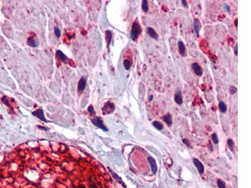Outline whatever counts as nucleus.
I'll list each match as a JSON object with an SVG mask.
<instances>
[{
    "label": "nucleus",
    "mask_w": 251,
    "mask_h": 188,
    "mask_svg": "<svg viewBox=\"0 0 251 188\" xmlns=\"http://www.w3.org/2000/svg\"><path fill=\"white\" fill-rule=\"evenodd\" d=\"M27 44L31 47H37L39 45V42L36 37H30L27 40Z\"/></svg>",
    "instance_id": "f8f14e48"
},
{
    "label": "nucleus",
    "mask_w": 251,
    "mask_h": 188,
    "mask_svg": "<svg viewBox=\"0 0 251 188\" xmlns=\"http://www.w3.org/2000/svg\"><path fill=\"white\" fill-rule=\"evenodd\" d=\"M141 26L138 21H135L132 25V28L131 31V38L134 41H137L138 38L141 33Z\"/></svg>",
    "instance_id": "f257e3e1"
},
{
    "label": "nucleus",
    "mask_w": 251,
    "mask_h": 188,
    "mask_svg": "<svg viewBox=\"0 0 251 188\" xmlns=\"http://www.w3.org/2000/svg\"><path fill=\"white\" fill-rule=\"evenodd\" d=\"M146 32H147V34L151 38L155 39V40H158V37H159L156 31L153 28H151V27H148V28H146Z\"/></svg>",
    "instance_id": "4468645a"
},
{
    "label": "nucleus",
    "mask_w": 251,
    "mask_h": 188,
    "mask_svg": "<svg viewBox=\"0 0 251 188\" xmlns=\"http://www.w3.org/2000/svg\"><path fill=\"white\" fill-rule=\"evenodd\" d=\"M32 114L34 116L37 117V118H38L41 121H44V122H47V120H46V119H45V115H44V111H42L41 109H38V110H37L36 111L33 112Z\"/></svg>",
    "instance_id": "1a4fd4ad"
},
{
    "label": "nucleus",
    "mask_w": 251,
    "mask_h": 188,
    "mask_svg": "<svg viewBox=\"0 0 251 188\" xmlns=\"http://www.w3.org/2000/svg\"><path fill=\"white\" fill-rule=\"evenodd\" d=\"M175 102L178 105H181L183 103L182 94L180 90L178 89L175 94Z\"/></svg>",
    "instance_id": "9b49d317"
},
{
    "label": "nucleus",
    "mask_w": 251,
    "mask_h": 188,
    "mask_svg": "<svg viewBox=\"0 0 251 188\" xmlns=\"http://www.w3.org/2000/svg\"><path fill=\"white\" fill-rule=\"evenodd\" d=\"M237 47H238V45L237 44H236V45L235 46V47H234V53H235V54L236 55H237V52H238V50H237Z\"/></svg>",
    "instance_id": "2f4dec72"
},
{
    "label": "nucleus",
    "mask_w": 251,
    "mask_h": 188,
    "mask_svg": "<svg viewBox=\"0 0 251 188\" xmlns=\"http://www.w3.org/2000/svg\"><path fill=\"white\" fill-rule=\"evenodd\" d=\"M123 64H124V68L126 70H129V68L131 67V62L129 60H124V63H123Z\"/></svg>",
    "instance_id": "b1692460"
},
{
    "label": "nucleus",
    "mask_w": 251,
    "mask_h": 188,
    "mask_svg": "<svg viewBox=\"0 0 251 188\" xmlns=\"http://www.w3.org/2000/svg\"><path fill=\"white\" fill-rule=\"evenodd\" d=\"M108 168V170H109V171L110 172V173H111V174L112 175V176H113V178L115 180V181H116L119 184H120V185L124 187V188H127V186H126V185H125V183H124V182L122 181V178L120 177V176H119L117 173H115V172H114L113 170H112L110 167H107Z\"/></svg>",
    "instance_id": "20e7f679"
},
{
    "label": "nucleus",
    "mask_w": 251,
    "mask_h": 188,
    "mask_svg": "<svg viewBox=\"0 0 251 188\" xmlns=\"http://www.w3.org/2000/svg\"><path fill=\"white\" fill-rule=\"evenodd\" d=\"M223 6H224V8H225V11H227V12H229L230 11V7L228 6L227 4H224V5H223Z\"/></svg>",
    "instance_id": "7c9ffc66"
},
{
    "label": "nucleus",
    "mask_w": 251,
    "mask_h": 188,
    "mask_svg": "<svg viewBox=\"0 0 251 188\" xmlns=\"http://www.w3.org/2000/svg\"><path fill=\"white\" fill-rule=\"evenodd\" d=\"M227 145H228V146H229V147L230 148V149L232 151H234L235 144H234V142L232 139H229L227 140Z\"/></svg>",
    "instance_id": "412c9836"
},
{
    "label": "nucleus",
    "mask_w": 251,
    "mask_h": 188,
    "mask_svg": "<svg viewBox=\"0 0 251 188\" xmlns=\"http://www.w3.org/2000/svg\"><path fill=\"white\" fill-rule=\"evenodd\" d=\"M211 138L212 141H213L214 143L215 144H219V139H218V136L217 135L216 133H214L213 134H212L211 135Z\"/></svg>",
    "instance_id": "5701e85b"
},
{
    "label": "nucleus",
    "mask_w": 251,
    "mask_h": 188,
    "mask_svg": "<svg viewBox=\"0 0 251 188\" xmlns=\"http://www.w3.org/2000/svg\"><path fill=\"white\" fill-rule=\"evenodd\" d=\"M38 127L39 128V129H42V130H44V131H48V129H45V127H42V126H38Z\"/></svg>",
    "instance_id": "473e14b6"
},
{
    "label": "nucleus",
    "mask_w": 251,
    "mask_h": 188,
    "mask_svg": "<svg viewBox=\"0 0 251 188\" xmlns=\"http://www.w3.org/2000/svg\"><path fill=\"white\" fill-rule=\"evenodd\" d=\"M237 21H238L237 19H236V20L235 21V26L236 27H237Z\"/></svg>",
    "instance_id": "f704fd0d"
},
{
    "label": "nucleus",
    "mask_w": 251,
    "mask_h": 188,
    "mask_svg": "<svg viewBox=\"0 0 251 188\" xmlns=\"http://www.w3.org/2000/svg\"><path fill=\"white\" fill-rule=\"evenodd\" d=\"M88 111L89 112L91 115H95V112L94 109V107H92V105H90L89 107H88Z\"/></svg>",
    "instance_id": "a878e982"
},
{
    "label": "nucleus",
    "mask_w": 251,
    "mask_h": 188,
    "mask_svg": "<svg viewBox=\"0 0 251 188\" xmlns=\"http://www.w3.org/2000/svg\"><path fill=\"white\" fill-rule=\"evenodd\" d=\"M57 55H58V57H59V58L62 61V62H64V63H66L67 62V57L65 55L61 52V51H60V50H59V51H57Z\"/></svg>",
    "instance_id": "a211bd4d"
},
{
    "label": "nucleus",
    "mask_w": 251,
    "mask_h": 188,
    "mask_svg": "<svg viewBox=\"0 0 251 188\" xmlns=\"http://www.w3.org/2000/svg\"><path fill=\"white\" fill-rule=\"evenodd\" d=\"M161 119L168 125V126H171L172 125V116L169 113H168L164 116L162 117Z\"/></svg>",
    "instance_id": "2eb2a0df"
},
{
    "label": "nucleus",
    "mask_w": 251,
    "mask_h": 188,
    "mask_svg": "<svg viewBox=\"0 0 251 188\" xmlns=\"http://www.w3.org/2000/svg\"><path fill=\"white\" fill-rule=\"evenodd\" d=\"M92 123L94 124V125H95V127H97L100 129H102V131H105V132H107L108 129L104 125L103 121L101 120V119L100 118V117H95L92 120Z\"/></svg>",
    "instance_id": "f03ea898"
},
{
    "label": "nucleus",
    "mask_w": 251,
    "mask_h": 188,
    "mask_svg": "<svg viewBox=\"0 0 251 188\" xmlns=\"http://www.w3.org/2000/svg\"><path fill=\"white\" fill-rule=\"evenodd\" d=\"M106 40L107 45L109 46L112 40V33L110 30H107L106 31Z\"/></svg>",
    "instance_id": "f3484780"
},
{
    "label": "nucleus",
    "mask_w": 251,
    "mask_h": 188,
    "mask_svg": "<svg viewBox=\"0 0 251 188\" xmlns=\"http://www.w3.org/2000/svg\"><path fill=\"white\" fill-rule=\"evenodd\" d=\"M192 69L193 70V71L196 74V75H198V77H201L202 75L203 74V70L202 67H201V66L199 65L197 63H194L192 65Z\"/></svg>",
    "instance_id": "0eeeda50"
},
{
    "label": "nucleus",
    "mask_w": 251,
    "mask_h": 188,
    "mask_svg": "<svg viewBox=\"0 0 251 188\" xmlns=\"http://www.w3.org/2000/svg\"><path fill=\"white\" fill-rule=\"evenodd\" d=\"M194 30L196 35H197V37H199V33L200 31L202 28V25L200 20L197 18H195L194 20Z\"/></svg>",
    "instance_id": "9d476101"
},
{
    "label": "nucleus",
    "mask_w": 251,
    "mask_h": 188,
    "mask_svg": "<svg viewBox=\"0 0 251 188\" xmlns=\"http://www.w3.org/2000/svg\"><path fill=\"white\" fill-rule=\"evenodd\" d=\"M208 149H209V150H210L211 152H213V151H214V149H213V145H212V144L210 142V141H209V143H208Z\"/></svg>",
    "instance_id": "c756f323"
},
{
    "label": "nucleus",
    "mask_w": 251,
    "mask_h": 188,
    "mask_svg": "<svg viewBox=\"0 0 251 188\" xmlns=\"http://www.w3.org/2000/svg\"><path fill=\"white\" fill-rule=\"evenodd\" d=\"M182 142H183V143L185 145H186V146H187L188 147H189V148L192 147L191 143H190V141H189L187 139H182Z\"/></svg>",
    "instance_id": "393cba45"
},
{
    "label": "nucleus",
    "mask_w": 251,
    "mask_h": 188,
    "mask_svg": "<svg viewBox=\"0 0 251 188\" xmlns=\"http://www.w3.org/2000/svg\"><path fill=\"white\" fill-rule=\"evenodd\" d=\"M87 83V79L85 77H82L80 78V80L78 84V92H82L84 91L85 88H86Z\"/></svg>",
    "instance_id": "6e6552de"
},
{
    "label": "nucleus",
    "mask_w": 251,
    "mask_h": 188,
    "mask_svg": "<svg viewBox=\"0 0 251 188\" xmlns=\"http://www.w3.org/2000/svg\"><path fill=\"white\" fill-rule=\"evenodd\" d=\"M79 188H86V186H85L84 185H82V184H81V185H79Z\"/></svg>",
    "instance_id": "72a5a7b5"
},
{
    "label": "nucleus",
    "mask_w": 251,
    "mask_h": 188,
    "mask_svg": "<svg viewBox=\"0 0 251 188\" xmlns=\"http://www.w3.org/2000/svg\"><path fill=\"white\" fill-rule=\"evenodd\" d=\"M115 110V105L114 104L107 102L104 104L102 108V112L103 114H109V113H113Z\"/></svg>",
    "instance_id": "7ed1b4c3"
},
{
    "label": "nucleus",
    "mask_w": 251,
    "mask_h": 188,
    "mask_svg": "<svg viewBox=\"0 0 251 188\" xmlns=\"http://www.w3.org/2000/svg\"><path fill=\"white\" fill-rule=\"evenodd\" d=\"M141 7H142V11H143L145 13L148 12V11H149V7H148V4L147 0H143V1H142Z\"/></svg>",
    "instance_id": "6ab92c4d"
},
{
    "label": "nucleus",
    "mask_w": 251,
    "mask_h": 188,
    "mask_svg": "<svg viewBox=\"0 0 251 188\" xmlns=\"http://www.w3.org/2000/svg\"><path fill=\"white\" fill-rule=\"evenodd\" d=\"M217 184L219 188H226L225 186V182L222 181V179H218L217 181Z\"/></svg>",
    "instance_id": "4be33fe9"
},
{
    "label": "nucleus",
    "mask_w": 251,
    "mask_h": 188,
    "mask_svg": "<svg viewBox=\"0 0 251 188\" xmlns=\"http://www.w3.org/2000/svg\"><path fill=\"white\" fill-rule=\"evenodd\" d=\"M54 31H55V34L56 35L57 37L59 38L60 37V35H61L60 30H59V28H57V27H55V28H54Z\"/></svg>",
    "instance_id": "bb28decb"
},
{
    "label": "nucleus",
    "mask_w": 251,
    "mask_h": 188,
    "mask_svg": "<svg viewBox=\"0 0 251 188\" xmlns=\"http://www.w3.org/2000/svg\"><path fill=\"white\" fill-rule=\"evenodd\" d=\"M178 50H179V53L182 57H185L187 55V50H186V47H185L183 42L182 41H179L178 44Z\"/></svg>",
    "instance_id": "ddd939ff"
},
{
    "label": "nucleus",
    "mask_w": 251,
    "mask_h": 188,
    "mask_svg": "<svg viewBox=\"0 0 251 188\" xmlns=\"http://www.w3.org/2000/svg\"><path fill=\"white\" fill-rule=\"evenodd\" d=\"M219 109L220 111H221V112L222 113H225L227 111V105H225V104L223 102V101H221L219 102Z\"/></svg>",
    "instance_id": "aec40b11"
},
{
    "label": "nucleus",
    "mask_w": 251,
    "mask_h": 188,
    "mask_svg": "<svg viewBox=\"0 0 251 188\" xmlns=\"http://www.w3.org/2000/svg\"><path fill=\"white\" fill-rule=\"evenodd\" d=\"M193 162H194L195 166L196 167V169H197L199 174L200 175L203 174V172H204V170H205L203 164L198 159H196V158H194V159H193Z\"/></svg>",
    "instance_id": "423d86ee"
},
{
    "label": "nucleus",
    "mask_w": 251,
    "mask_h": 188,
    "mask_svg": "<svg viewBox=\"0 0 251 188\" xmlns=\"http://www.w3.org/2000/svg\"><path fill=\"white\" fill-rule=\"evenodd\" d=\"M181 2H182V5L185 8H188V5L187 1H185V0H182Z\"/></svg>",
    "instance_id": "c85d7f7f"
},
{
    "label": "nucleus",
    "mask_w": 251,
    "mask_h": 188,
    "mask_svg": "<svg viewBox=\"0 0 251 188\" xmlns=\"http://www.w3.org/2000/svg\"><path fill=\"white\" fill-rule=\"evenodd\" d=\"M153 127H155L157 130L161 131L163 129V125L159 121H154L152 123Z\"/></svg>",
    "instance_id": "dca6fc26"
},
{
    "label": "nucleus",
    "mask_w": 251,
    "mask_h": 188,
    "mask_svg": "<svg viewBox=\"0 0 251 188\" xmlns=\"http://www.w3.org/2000/svg\"><path fill=\"white\" fill-rule=\"evenodd\" d=\"M148 160L149 163L151 168L152 172L153 173V174H155L156 173L157 170H158V166H157L156 160L154 159L153 157L149 156L148 158Z\"/></svg>",
    "instance_id": "39448f33"
},
{
    "label": "nucleus",
    "mask_w": 251,
    "mask_h": 188,
    "mask_svg": "<svg viewBox=\"0 0 251 188\" xmlns=\"http://www.w3.org/2000/svg\"><path fill=\"white\" fill-rule=\"evenodd\" d=\"M229 91H230V93L231 94H234L237 92V88H235V87H234V86H231L229 88Z\"/></svg>",
    "instance_id": "cd10ccee"
}]
</instances>
